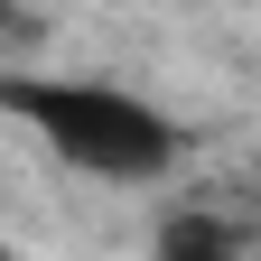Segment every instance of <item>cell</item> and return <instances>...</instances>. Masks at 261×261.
I'll use <instances>...</instances> for the list:
<instances>
[{
	"instance_id": "1",
	"label": "cell",
	"mask_w": 261,
	"mask_h": 261,
	"mask_svg": "<svg viewBox=\"0 0 261 261\" xmlns=\"http://www.w3.org/2000/svg\"><path fill=\"white\" fill-rule=\"evenodd\" d=\"M0 112L28 121L65 168L112 177V187H149L177 168V121L103 75H0Z\"/></svg>"
},
{
	"instance_id": "2",
	"label": "cell",
	"mask_w": 261,
	"mask_h": 261,
	"mask_svg": "<svg viewBox=\"0 0 261 261\" xmlns=\"http://www.w3.org/2000/svg\"><path fill=\"white\" fill-rule=\"evenodd\" d=\"M159 261H252V243H243V224H224L205 205H177L159 224Z\"/></svg>"
},
{
	"instance_id": "3",
	"label": "cell",
	"mask_w": 261,
	"mask_h": 261,
	"mask_svg": "<svg viewBox=\"0 0 261 261\" xmlns=\"http://www.w3.org/2000/svg\"><path fill=\"white\" fill-rule=\"evenodd\" d=\"M28 28H38V19H28V0H0V47H19Z\"/></svg>"
},
{
	"instance_id": "4",
	"label": "cell",
	"mask_w": 261,
	"mask_h": 261,
	"mask_svg": "<svg viewBox=\"0 0 261 261\" xmlns=\"http://www.w3.org/2000/svg\"><path fill=\"white\" fill-rule=\"evenodd\" d=\"M0 261H19V252H10V243H0Z\"/></svg>"
}]
</instances>
